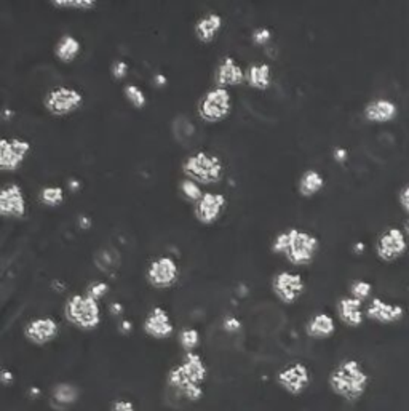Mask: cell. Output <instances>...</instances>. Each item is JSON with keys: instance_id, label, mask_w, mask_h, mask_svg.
<instances>
[{"instance_id": "obj_1", "label": "cell", "mask_w": 409, "mask_h": 411, "mask_svg": "<svg viewBox=\"0 0 409 411\" xmlns=\"http://www.w3.org/2000/svg\"><path fill=\"white\" fill-rule=\"evenodd\" d=\"M207 378V364L196 352H186L181 364L174 365L167 375L170 388L178 390L189 402H198L203 397V383Z\"/></svg>"}, {"instance_id": "obj_2", "label": "cell", "mask_w": 409, "mask_h": 411, "mask_svg": "<svg viewBox=\"0 0 409 411\" xmlns=\"http://www.w3.org/2000/svg\"><path fill=\"white\" fill-rule=\"evenodd\" d=\"M320 249V241L315 234L304 229L290 227L275 236L272 242V252L283 254L286 261L293 266H309L314 263Z\"/></svg>"}, {"instance_id": "obj_3", "label": "cell", "mask_w": 409, "mask_h": 411, "mask_svg": "<svg viewBox=\"0 0 409 411\" xmlns=\"http://www.w3.org/2000/svg\"><path fill=\"white\" fill-rule=\"evenodd\" d=\"M328 383L338 397L347 402H357L366 392L369 376L358 360L347 359L331 371Z\"/></svg>"}, {"instance_id": "obj_4", "label": "cell", "mask_w": 409, "mask_h": 411, "mask_svg": "<svg viewBox=\"0 0 409 411\" xmlns=\"http://www.w3.org/2000/svg\"><path fill=\"white\" fill-rule=\"evenodd\" d=\"M224 164L219 155L209 154L207 151H197L187 155L183 162V173L186 178L198 184H218L224 176Z\"/></svg>"}, {"instance_id": "obj_5", "label": "cell", "mask_w": 409, "mask_h": 411, "mask_svg": "<svg viewBox=\"0 0 409 411\" xmlns=\"http://www.w3.org/2000/svg\"><path fill=\"white\" fill-rule=\"evenodd\" d=\"M65 317L77 329L91 331L101 324L100 301L85 295H72L65 302Z\"/></svg>"}, {"instance_id": "obj_6", "label": "cell", "mask_w": 409, "mask_h": 411, "mask_svg": "<svg viewBox=\"0 0 409 411\" xmlns=\"http://www.w3.org/2000/svg\"><path fill=\"white\" fill-rule=\"evenodd\" d=\"M200 119L207 124H219L232 112V95L227 88L214 87L200 98L197 104Z\"/></svg>"}, {"instance_id": "obj_7", "label": "cell", "mask_w": 409, "mask_h": 411, "mask_svg": "<svg viewBox=\"0 0 409 411\" xmlns=\"http://www.w3.org/2000/svg\"><path fill=\"white\" fill-rule=\"evenodd\" d=\"M84 95L72 87H55L43 98L45 109L55 117H67L74 114L84 104Z\"/></svg>"}, {"instance_id": "obj_8", "label": "cell", "mask_w": 409, "mask_h": 411, "mask_svg": "<svg viewBox=\"0 0 409 411\" xmlns=\"http://www.w3.org/2000/svg\"><path fill=\"white\" fill-rule=\"evenodd\" d=\"M145 278H148L149 285L157 288V290L172 288L179 278V266L176 259L168 256V254L152 259L145 269Z\"/></svg>"}, {"instance_id": "obj_9", "label": "cell", "mask_w": 409, "mask_h": 411, "mask_svg": "<svg viewBox=\"0 0 409 411\" xmlns=\"http://www.w3.org/2000/svg\"><path fill=\"white\" fill-rule=\"evenodd\" d=\"M408 252L405 231L400 227H388L376 241V254L384 263H395Z\"/></svg>"}, {"instance_id": "obj_10", "label": "cell", "mask_w": 409, "mask_h": 411, "mask_svg": "<svg viewBox=\"0 0 409 411\" xmlns=\"http://www.w3.org/2000/svg\"><path fill=\"white\" fill-rule=\"evenodd\" d=\"M305 290L304 278L298 272H279L272 278V291L283 304H293Z\"/></svg>"}, {"instance_id": "obj_11", "label": "cell", "mask_w": 409, "mask_h": 411, "mask_svg": "<svg viewBox=\"0 0 409 411\" xmlns=\"http://www.w3.org/2000/svg\"><path fill=\"white\" fill-rule=\"evenodd\" d=\"M31 153V143L24 138H3L0 141V168L16 171Z\"/></svg>"}, {"instance_id": "obj_12", "label": "cell", "mask_w": 409, "mask_h": 411, "mask_svg": "<svg viewBox=\"0 0 409 411\" xmlns=\"http://www.w3.org/2000/svg\"><path fill=\"white\" fill-rule=\"evenodd\" d=\"M227 199L224 194L204 192L203 197L194 205V216L203 226H211L222 216Z\"/></svg>"}, {"instance_id": "obj_13", "label": "cell", "mask_w": 409, "mask_h": 411, "mask_svg": "<svg viewBox=\"0 0 409 411\" xmlns=\"http://www.w3.org/2000/svg\"><path fill=\"white\" fill-rule=\"evenodd\" d=\"M60 335V324L53 317H36L24 326V337L34 346H45Z\"/></svg>"}, {"instance_id": "obj_14", "label": "cell", "mask_w": 409, "mask_h": 411, "mask_svg": "<svg viewBox=\"0 0 409 411\" xmlns=\"http://www.w3.org/2000/svg\"><path fill=\"white\" fill-rule=\"evenodd\" d=\"M280 388L291 395H301L310 384V371L304 364L296 362L285 366L277 376Z\"/></svg>"}, {"instance_id": "obj_15", "label": "cell", "mask_w": 409, "mask_h": 411, "mask_svg": "<svg viewBox=\"0 0 409 411\" xmlns=\"http://www.w3.org/2000/svg\"><path fill=\"white\" fill-rule=\"evenodd\" d=\"M0 214L13 219H21L26 214V199L21 186L16 183L3 186L0 190Z\"/></svg>"}, {"instance_id": "obj_16", "label": "cell", "mask_w": 409, "mask_h": 411, "mask_svg": "<svg viewBox=\"0 0 409 411\" xmlns=\"http://www.w3.org/2000/svg\"><path fill=\"white\" fill-rule=\"evenodd\" d=\"M364 314H366L369 320L382 325H390L397 324L405 317V307L401 304H395V302L384 301L382 298H374L368 304Z\"/></svg>"}, {"instance_id": "obj_17", "label": "cell", "mask_w": 409, "mask_h": 411, "mask_svg": "<svg viewBox=\"0 0 409 411\" xmlns=\"http://www.w3.org/2000/svg\"><path fill=\"white\" fill-rule=\"evenodd\" d=\"M143 329L145 335L154 337V340H167L173 335L174 325L163 307H154L144 319Z\"/></svg>"}, {"instance_id": "obj_18", "label": "cell", "mask_w": 409, "mask_h": 411, "mask_svg": "<svg viewBox=\"0 0 409 411\" xmlns=\"http://www.w3.org/2000/svg\"><path fill=\"white\" fill-rule=\"evenodd\" d=\"M398 104L395 101L387 100V98H377V100L369 101L363 109L364 120L371 124H388L398 117Z\"/></svg>"}, {"instance_id": "obj_19", "label": "cell", "mask_w": 409, "mask_h": 411, "mask_svg": "<svg viewBox=\"0 0 409 411\" xmlns=\"http://www.w3.org/2000/svg\"><path fill=\"white\" fill-rule=\"evenodd\" d=\"M214 82H216V87L221 88L238 87L245 82V71H243V67L235 61V58L224 56L218 65L216 74H214Z\"/></svg>"}, {"instance_id": "obj_20", "label": "cell", "mask_w": 409, "mask_h": 411, "mask_svg": "<svg viewBox=\"0 0 409 411\" xmlns=\"http://www.w3.org/2000/svg\"><path fill=\"white\" fill-rule=\"evenodd\" d=\"M338 315L344 325L350 329H358L362 326L366 314L363 312L362 301L355 300L352 296H345L338 301Z\"/></svg>"}, {"instance_id": "obj_21", "label": "cell", "mask_w": 409, "mask_h": 411, "mask_svg": "<svg viewBox=\"0 0 409 411\" xmlns=\"http://www.w3.org/2000/svg\"><path fill=\"white\" fill-rule=\"evenodd\" d=\"M224 19L218 13H208L202 16L194 26L196 37L202 43H211L219 32H221Z\"/></svg>"}, {"instance_id": "obj_22", "label": "cell", "mask_w": 409, "mask_h": 411, "mask_svg": "<svg viewBox=\"0 0 409 411\" xmlns=\"http://www.w3.org/2000/svg\"><path fill=\"white\" fill-rule=\"evenodd\" d=\"M245 82L255 90H269L272 85V67L267 63H253L245 71Z\"/></svg>"}, {"instance_id": "obj_23", "label": "cell", "mask_w": 409, "mask_h": 411, "mask_svg": "<svg viewBox=\"0 0 409 411\" xmlns=\"http://www.w3.org/2000/svg\"><path fill=\"white\" fill-rule=\"evenodd\" d=\"M336 331V322L333 317L326 312H320V314H315L310 317V320L307 322L305 325V333L307 336L312 337V340H326V337H331Z\"/></svg>"}, {"instance_id": "obj_24", "label": "cell", "mask_w": 409, "mask_h": 411, "mask_svg": "<svg viewBox=\"0 0 409 411\" xmlns=\"http://www.w3.org/2000/svg\"><path fill=\"white\" fill-rule=\"evenodd\" d=\"M323 188H325V178L320 171L310 168V170H305L304 173L301 175L298 190L303 197L307 199L314 197V195L318 194L320 190H323Z\"/></svg>"}, {"instance_id": "obj_25", "label": "cell", "mask_w": 409, "mask_h": 411, "mask_svg": "<svg viewBox=\"0 0 409 411\" xmlns=\"http://www.w3.org/2000/svg\"><path fill=\"white\" fill-rule=\"evenodd\" d=\"M95 266L100 269L101 272L104 274H114L117 272V269L120 267L121 263V256L119 253V249L114 247H102L98 252L95 253L93 256Z\"/></svg>"}, {"instance_id": "obj_26", "label": "cell", "mask_w": 409, "mask_h": 411, "mask_svg": "<svg viewBox=\"0 0 409 411\" xmlns=\"http://www.w3.org/2000/svg\"><path fill=\"white\" fill-rule=\"evenodd\" d=\"M80 42L74 36H71V34H65L55 45V56L61 63H65V65H69V63L74 61L80 55Z\"/></svg>"}, {"instance_id": "obj_27", "label": "cell", "mask_w": 409, "mask_h": 411, "mask_svg": "<svg viewBox=\"0 0 409 411\" xmlns=\"http://www.w3.org/2000/svg\"><path fill=\"white\" fill-rule=\"evenodd\" d=\"M51 399L53 403L58 405V407H67V405L77 402V399H79V389L69 383H60L53 388Z\"/></svg>"}, {"instance_id": "obj_28", "label": "cell", "mask_w": 409, "mask_h": 411, "mask_svg": "<svg viewBox=\"0 0 409 411\" xmlns=\"http://www.w3.org/2000/svg\"><path fill=\"white\" fill-rule=\"evenodd\" d=\"M38 200L45 207H58L65 202V190L60 186H45L38 192Z\"/></svg>"}, {"instance_id": "obj_29", "label": "cell", "mask_w": 409, "mask_h": 411, "mask_svg": "<svg viewBox=\"0 0 409 411\" xmlns=\"http://www.w3.org/2000/svg\"><path fill=\"white\" fill-rule=\"evenodd\" d=\"M179 192H181V195L187 200V202H191L194 205H196L204 195L202 186L189 178H184L181 183H179Z\"/></svg>"}, {"instance_id": "obj_30", "label": "cell", "mask_w": 409, "mask_h": 411, "mask_svg": "<svg viewBox=\"0 0 409 411\" xmlns=\"http://www.w3.org/2000/svg\"><path fill=\"white\" fill-rule=\"evenodd\" d=\"M124 93L126 101H128L135 109H144L145 104H148V96H145V93L141 90L138 85H135V83L126 85L124 88Z\"/></svg>"}, {"instance_id": "obj_31", "label": "cell", "mask_w": 409, "mask_h": 411, "mask_svg": "<svg viewBox=\"0 0 409 411\" xmlns=\"http://www.w3.org/2000/svg\"><path fill=\"white\" fill-rule=\"evenodd\" d=\"M179 344L186 352H194L200 344V333L196 329H183L179 333Z\"/></svg>"}, {"instance_id": "obj_32", "label": "cell", "mask_w": 409, "mask_h": 411, "mask_svg": "<svg viewBox=\"0 0 409 411\" xmlns=\"http://www.w3.org/2000/svg\"><path fill=\"white\" fill-rule=\"evenodd\" d=\"M51 5L55 8L62 10H93L96 7L95 0H51Z\"/></svg>"}, {"instance_id": "obj_33", "label": "cell", "mask_w": 409, "mask_h": 411, "mask_svg": "<svg viewBox=\"0 0 409 411\" xmlns=\"http://www.w3.org/2000/svg\"><path fill=\"white\" fill-rule=\"evenodd\" d=\"M373 293V285L366 280H353L350 283V296L358 301H366Z\"/></svg>"}, {"instance_id": "obj_34", "label": "cell", "mask_w": 409, "mask_h": 411, "mask_svg": "<svg viewBox=\"0 0 409 411\" xmlns=\"http://www.w3.org/2000/svg\"><path fill=\"white\" fill-rule=\"evenodd\" d=\"M109 293V285L106 282H93L90 283V287L86 288V295L93 298V300L100 301L101 298H104Z\"/></svg>"}, {"instance_id": "obj_35", "label": "cell", "mask_w": 409, "mask_h": 411, "mask_svg": "<svg viewBox=\"0 0 409 411\" xmlns=\"http://www.w3.org/2000/svg\"><path fill=\"white\" fill-rule=\"evenodd\" d=\"M253 43L257 47H264L272 41V31L269 27H257L255 32H253Z\"/></svg>"}, {"instance_id": "obj_36", "label": "cell", "mask_w": 409, "mask_h": 411, "mask_svg": "<svg viewBox=\"0 0 409 411\" xmlns=\"http://www.w3.org/2000/svg\"><path fill=\"white\" fill-rule=\"evenodd\" d=\"M128 71H130L128 63H125L124 60L115 61L114 65H112V67H110L112 77H114L115 80H124L125 77H126V74H128Z\"/></svg>"}, {"instance_id": "obj_37", "label": "cell", "mask_w": 409, "mask_h": 411, "mask_svg": "<svg viewBox=\"0 0 409 411\" xmlns=\"http://www.w3.org/2000/svg\"><path fill=\"white\" fill-rule=\"evenodd\" d=\"M222 329L227 333H238L242 330V322L240 319H237V317L227 315L226 319L222 320Z\"/></svg>"}, {"instance_id": "obj_38", "label": "cell", "mask_w": 409, "mask_h": 411, "mask_svg": "<svg viewBox=\"0 0 409 411\" xmlns=\"http://www.w3.org/2000/svg\"><path fill=\"white\" fill-rule=\"evenodd\" d=\"M398 200H400L403 212L409 214V184H406L405 188L400 190V194H398Z\"/></svg>"}, {"instance_id": "obj_39", "label": "cell", "mask_w": 409, "mask_h": 411, "mask_svg": "<svg viewBox=\"0 0 409 411\" xmlns=\"http://www.w3.org/2000/svg\"><path fill=\"white\" fill-rule=\"evenodd\" d=\"M110 411H136L135 410V405L128 402V400H117L112 405V410Z\"/></svg>"}, {"instance_id": "obj_40", "label": "cell", "mask_w": 409, "mask_h": 411, "mask_svg": "<svg viewBox=\"0 0 409 411\" xmlns=\"http://www.w3.org/2000/svg\"><path fill=\"white\" fill-rule=\"evenodd\" d=\"M347 155H349L347 149H344V148H336L334 149V160H336V162L344 164L345 160H347Z\"/></svg>"}, {"instance_id": "obj_41", "label": "cell", "mask_w": 409, "mask_h": 411, "mask_svg": "<svg viewBox=\"0 0 409 411\" xmlns=\"http://www.w3.org/2000/svg\"><path fill=\"white\" fill-rule=\"evenodd\" d=\"M13 379H14V376H13L12 371H10L8 368H3V370H2V373H0V381H2V384H3V386L12 384V383H13Z\"/></svg>"}, {"instance_id": "obj_42", "label": "cell", "mask_w": 409, "mask_h": 411, "mask_svg": "<svg viewBox=\"0 0 409 411\" xmlns=\"http://www.w3.org/2000/svg\"><path fill=\"white\" fill-rule=\"evenodd\" d=\"M110 312H112V315L120 317L121 314H124V306H121L120 302H112V304H110Z\"/></svg>"}, {"instance_id": "obj_43", "label": "cell", "mask_w": 409, "mask_h": 411, "mask_svg": "<svg viewBox=\"0 0 409 411\" xmlns=\"http://www.w3.org/2000/svg\"><path fill=\"white\" fill-rule=\"evenodd\" d=\"M131 329H133V325H131L130 320H121L120 325H119V330L121 333H130Z\"/></svg>"}, {"instance_id": "obj_44", "label": "cell", "mask_w": 409, "mask_h": 411, "mask_svg": "<svg viewBox=\"0 0 409 411\" xmlns=\"http://www.w3.org/2000/svg\"><path fill=\"white\" fill-rule=\"evenodd\" d=\"M79 226H80L82 229H89V227L91 226L90 218H86V216H80V219H79Z\"/></svg>"}, {"instance_id": "obj_45", "label": "cell", "mask_w": 409, "mask_h": 411, "mask_svg": "<svg viewBox=\"0 0 409 411\" xmlns=\"http://www.w3.org/2000/svg\"><path fill=\"white\" fill-rule=\"evenodd\" d=\"M154 82H155V85H157V87H163V85H167V79H165V76H162V74L155 76Z\"/></svg>"}, {"instance_id": "obj_46", "label": "cell", "mask_w": 409, "mask_h": 411, "mask_svg": "<svg viewBox=\"0 0 409 411\" xmlns=\"http://www.w3.org/2000/svg\"><path fill=\"white\" fill-rule=\"evenodd\" d=\"M363 248H364L363 243H357V247H355V252H358V253L363 252Z\"/></svg>"}, {"instance_id": "obj_47", "label": "cell", "mask_w": 409, "mask_h": 411, "mask_svg": "<svg viewBox=\"0 0 409 411\" xmlns=\"http://www.w3.org/2000/svg\"><path fill=\"white\" fill-rule=\"evenodd\" d=\"M403 231H405V234H406V236L409 237V219H408V221H406V224H405V229H403Z\"/></svg>"}]
</instances>
